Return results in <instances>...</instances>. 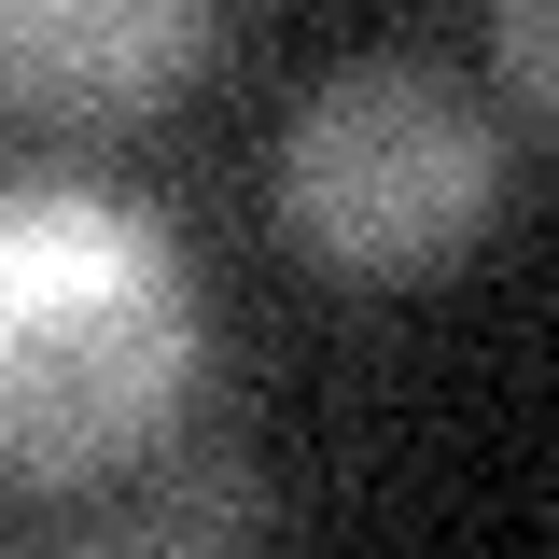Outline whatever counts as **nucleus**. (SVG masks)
Wrapping results in <instances>:
<instances>
[{"label": "nucleus", "mask_w": 559, "mask_h": 559, "mask_svg": "<svg viewBox=\"0 0 559 559\" xmlns=\"http://www.w3.org/2000/svg\"><path fill=\"white\" fill-rule=\"evenodd\" d=\"M197 392V266L98 182H0V489L140 462Z\"/></svg>", "instance_id": "nucleus-1"}, {"label": "nucleus", "mask_w": 559, "mask_h": 559, "mask_svg": "<svg viewBox=\"0 0 559 559\" xmlns=\"http://www.w3.org/2000/svg\"><path fill=\"white\" fill-rule=\"evenodd\" d=\"M266 197L294 224V252L336 280H433L476 252L489 197H503V140L489 112L419 57H349L294 98V127L266 154Z\"/></svg>", "instance_id": "nucleus-2"}, {"label": "nucleus", "mask_w": 559, "mask_h": 559, "mask_svg": "<svg viewBox=\"0 0 559 559\" xmlns=\"http://www.w3.org/2000/svg\"><path fill=\"white\" fill-rule=\"evenodd\" d=\"M224 43V0H0V98L57 127L168 112Z\"/></svg>", "instance_id": "nucleus-3"}, {"label": "nucleus", "mask_w": 559, "mask_h": 559, "mask_svg": "<svg viewBox=\"0 0 559 559\" xmlns=\"http://www.w3.org/2000/svg\"><path fill=\"white\" fill-rule=\"evenodd\" d=\"M252 532H280V489L238 476V462H197V476L140 489L127 518H112V546H252Z\"/></svg>", "instance_id": "nucleus-4"}, {"label": "nucleus", "mask_w": 559, "mask_h": 559, "mask_svg": "<svg viewBox=\"0 0 559 559\" xmlns=\"http://www.w3.org/2000/svg\"><path fill=\"white\" fill-rule=\"evenodd\" d=\"M489 43H503V98L546 112L559 98V0H489Z\"/></svg>", "instance_id": "nucleus-5"}]
</instances>
